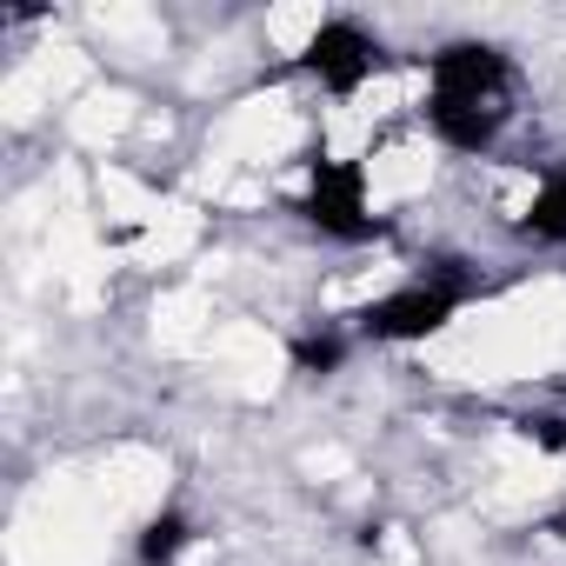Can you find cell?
Instances as JSON below:
<instances>
[{"instance_id": "1", "label": "cell", "mask_w": 566, "mask_h": 566, "mask_svg": "<svg viewBox=\"0 0 566 566\" xmlns=\"http://www.w3.org/2000/svg\"><path fill=\"white\" fill-rule=\"evenodd\" d=\"M506 54L486 41H453L433 54V101L447 107H480V114H506Z\"/></svg>"}, {"instance_id": "2", "label": "cell", "mask_w": 566, "mask_h": 566, "mask_svg": "<svg viewBox=\"0 0 566 566\" xmlns=\"http://www.w3.org/2000/svg\"><path fill=\"white\" fill-rule=\"evenodd\" d=\"M301 213L334 240H374L380 233V220L367 213V174L354 160H314V193Z\"/></svg>"}, {"instance_id": "3", "label": "cell", "mask_w": 566, "mask_h": 566, "mask_svg": "<svg viewBox=\"0 0 566 566\" xmlns=\"http://www.w3.org/2000/svg\"><path fill=\"white\" fill-rule=\"evenodd\" d=\"M460 307V287H407V294H387L360 314V334L367 340H427L433 327H447Z\"/></svg>"}, {"instance_id": "4", "label": "cell", "mask_w": 566, "mask_h": 566, "mask_svg": "<svg viewBox=\"0 0 566 566\" xmlns=\"http://www.w3.org/2000/svg\"><path fill=\"white\" fill-rule=\"evenodd\" d=\"M374 67H380V41H367L354 21H327L307 41V74H321V87H334V94H354Z\"/></svg>"}, {"instance_id": "5", "label": "cell", "mask_w": 566, "mask_h": 566, "mask_svg": "<svg viewBox=\"0 0 566 566\" xmlns=\"http://www.w3.org/2000/svg\"><path fill=\"white\" fill-rule=\"evenodd\" d=\"M427 120H433V134H440L447 147H460V154L493 147V134H500V114H480V107H447V101H427Z\"/></svg>"}, {"instance_id": "6", "label": "cell", "mask_w": 566, "mask_h": 566, "mask_svg": "<svg viewBox=\"0 0 566 566\" xmlns=\"http://www.w3.org/2000/svg\"><path fill=\"white\" fill-rule=\"evenodd\" d=\"M526 233H539V240H566V174H553V180L539 187V200L526 207Z\"/></svg>"}, {"instance_id": "7", "label": "cell", "mask_w": 566, "mask_h": 566, "mask_svg": "<svg viewBox=\"0 0 566 566\" xmlns=\"http://www.w3.org/2000/svg\"><path fill=\"white\" fill-rule=\"evenodd\" d=\"M180 546H187V520H180V513L147 520V533H140V559H147V566H174Z\"/></svg>"}, {"instance_id": "8", "label": "cell", "mask_w": 566, "mask_h": 566, "mask_svg": "<svg viewBox=\"0 0 566 566\" xmlns=\"http://www.w3.org/2000/svg\"><path fill=\"white\" fill-rule=\"evenodd\" d=\"M294 360H301L307 374H334V367L347 360V340H334V334H301V340H294Z\"/></svg>"}, {"instance_id": "9", "label": "cell", "mask_w": 566, "mask_h": 566, "mask_svg": "<svg viewBox=\"0 0 566 566\" xmlns=\"http://www.w3.org/2000/svg\"><path fill=\"white\" fill-rule=\"evenodd\" d=\"M520 433L539 440L546 453H566V420H546V413H539V420H520Z\"/></svg>"}, {"instance_id": "10", "label": "cell", "mask_w": 566, "mask_h": 566, "mask_svg": "<svg viewBox=\"0 0 566 566\" xmlns=\"http://www.w3.org/2000/svg\"><path fill=\"white\" fill-rule=\"evenodd\" d=\"M559 533H566V520H559Z\"/></svg>"}]
</instances>
